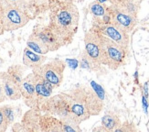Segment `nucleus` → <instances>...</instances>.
<instances>
[{"label":"nucleus","mask_w":149,"mask_h":132,"mask_svg":"<svg viewBox=\"0 0 149 132\" xmlns=\"http://www.w3.org/2000/svg\"><path fill=\"white\" fill-rule=\"evenodd\" d=\"M70 99V112L80 124L89 119L90 117L99 115L104 107V101L97 95L92 87L80 85L68 95Z\"/></svg>","instance_id":"nucleus-1"},{"label":"nucleus","mask_w":149,"mask_h":132,"mask_svg":"<svg viewBox=\"0 0 149 132\" xmlns=\"http://www.w3.org/2000/svg\"><path fill=\"white\" fill-rule=\"evenodd\" d=\"M79 10L74 5H69L57 13L54 20V33L62 43L63 39L72 38L79 24Z\"/></svg>","instance_id":"nucleus-2"},{"label":"nucleus","mask_w":149,"mask_h":132,"mask_svg":"<svg viewBox=\"0 0 149 132\" xmlns=\"http://www.w3.org/2000/svg\"><path fill=\"white\" fill-rule=\"evenodd\" d=\"M103 56V65L111 70H117L126 62L128 50L110 39L104 35H100Z\"/></svg>","instance_id":"nucleus-3"},{"label":"nucleus","mask_w":149,"mask_h":132,"mask_svg":"<svg viewBox=\"0 0 149 132\" xmlns=\"http://www.w3.org/2000/svg\"><path fill=\"white\" fill-rule=\"evenodd\" d=\"M66 67L65 62L61 59H53L33 69V72L49 81L54 87H59L63 81V72Z\"/></svg>","instance_id":"nucleus-4"},{"label":"nucleus","mask_w":149,"mask_h":132,"mask_svg":"<svg viewBox=\"0 0 149 132\" xmlns=\"http://www.w3.org/2000/svg\"><path fill=\"white\" fill-rule=\"evenodd\" d=\"M29 20L27 14L20 8L8 6L2 12V23L6 30L11 31L18 29L27 24Z\"/></svg>","instance_id":"nucleus-5"},{"label":"nucleus","mask_w":149,"mask_h":132,"mask_svg":"<svg viewBox=\"0 0 149 132\" xmlns=\"http://www.w3.org/2000/svg\"><path fill=\"white\" fill-rule=\"evenodd\" d=\"M84 50L94 61L103 65V56L100 35L93 31H88L84 36Z\"/></svg>","instance_id":"nucleus-6"},{"label":"nucleus","mask_w":149,"mask_h":132,"mask_svg":"<svg viewBox=\"0 0 149 132\" xmlns=\"http://www.w3.org/2000/svg\"><path fill=\"white\" fill-rule=\"evenodd\" d=\"M101 33L106 36L110 39L122 46L123 48L129 50V43H130V37L129 33L120 29L113 23H107L101 28Z\"/></svg>","instance_id":"nucleus-7"},{"label":"nucleus","mask_w":149,"mask_h":132,"mask_svg":"<svg viewBox=\"0 0 149 132\" xmlns=\"http://www.w3.org/2000/svg\"><path fill=\"white\" fill-rule=\"evenodd\" d=\"M110 8H111V14H110L111 23L116 25L127 33H130L137 23V18L116 9L112 6Z\"/></svg>","instance_id":"nucleus-8"},{"label":"nucleus","mask_w":149,"mask_h":132,"mask_svg":"<svg viewBox=\"0 0 149 132\" xmlns=\"http://www.w3.org/2000/svg\"><path fill=\"white\" fill-rule=\"evenodd\" d=\"M19 89L21 92V95L25 98L26 104L28 105H29V103H38L33 72L22 79V81L19 84Z\"/></svg>","instance_id":"nucleus-9"},{"label":"nucleus","mask_w":149,"mask_h":132,"mask_svg":"<svg viewBox=\"0 0 149 132\" xmlns=\"http://www.w3.org/2000/svg\"><path fill=\"white\" fill-rule=\"evenodd\" d=\"M34 74V84H35V91L38 102L40 100H46L49 99L52 94L54 86L46 79H44L40 75L35 72Z\"/></svg>","instance_id":"nucleus-10"},{"label":"nucleus","mask_w":149,"mask_h":132,"mask_svg":"<svg viewBox=\"0 0 149 132\" xmlns=\"http://www.w3.org/2000/svg\"><path fill=\"white\" fill-rule=\"evenodd\" d=\"M33 34L46 46L49 51H54L58 50L62 44L61 41L59 39V38L56 36L55 33L51 32L49 29L38 30L37 32L33 33Z\"/></svg>","instance_id":"nucleus-11"},{"label":"nucleus","mask_w":149,"mask_h":132,"mask_svg":"<svg viewBox=\"0 0 149 132\" xmlns=\"http://www.w3.org/2000/svg\"><path fill=\"white\" fill-rule=\"evenodd\" d=\"M3 88L6 99L18 100L22 97L19 85L13 80L8 72H3Z\"/></svg>","instance_id":"nucleus-12"},{"label":"nucleus","mask_w":149,"mask_h":132,"mask_svg":"<svg viewBox=\"0 0 149 132\" xmlns=\"http://www.w3.org/2000/svg\"><path fill=\"white\" fill-rule=\"evenodd\" d=\"M47 57L42 54H38L37 52L31 51L28 47L24 49L23 52V64L28 68L32 70L43 64L47 60Z\"/></svg>","instance_id":"nucleus-13"},{"label":"nucleus","mask_w":149,"mask_h":132,"mask_svg":"<svg viewBox=\"0 0 149 132\" xmlns=\"http://www.w3.org/2000/svg\"><path fill=\"white\" fill-rule=\"evenodd\" d=\"M140 3L141 0H120V1L112 4L111 6L116 9L126 13V14L137 18L138 11L140 9Z\"/></svg>","instance_id":"nucleus-14"},{"label":"nucleus","mask_w":149,"mask_h":132,"mask_svg":"<svg viewBox=\"0 0 149 132\" xmlns=\"http://www.w3.org/2000/svg\"><path fill=\"white\" fill-rule=\"evenodd\" d=\"M78 62H79V66L81 69L92 72H99L102 69V64L94 61L85 51V50L81 52Z\"/></svg>","instance_id":"nucleus-15"},{"label":"nucleus","mask_w":149,"mask_h":132,"mask_svg":"<svg viewBox=\"0 0 149 132\" xmlns=\"http://www.w3.org/2000/svg\"><path fill=\"white\" fill-rule=\"evenodd\" d=\"M121 124L122 122L119 117L113 112H107L102 117V126L104 127L108 131H115L121 126Z\"/></svg>","instance_id":"nucleus-16"},{"label":"nucleus","mask_w":149,"mask_h":132,"mask_svg":"<svg viewBox=\"0 0 149 132\" xmlns=\"http://www.w3.org/2000/svg\"><path fill=\"white\" fill-rule=\"evenodd\" d=\"M61 131L66 132H80V123L78 122L75 118L70 114H67L66 116H63L61 119Z\"/></svg>","instance_id":"nucleus-17"},{"label":"nucleus","mask_w":149,"mask_h":132,"mask_svg":"<svg viewBox=\"0 0 149 132\" xmlns=\"http://www.w3.org/2000/svg\"><path fill=\"white\" fill-rule=\"evenodd\" d=\"M27 47L30 49L31 51L37 52L38 54H42V55L48 53L49 51V49L34 34L30 35V37L27 41Z\"/></svg>","instance_id":"nucleus-18"},{"label":"nucleus","mask_w":149,"mask_h":132,"mask_svg":"<svg viewBox=\"0 0 149 132\" xmlns=\"http://www.w3.org/2000/svg\"><path fill=\"white\" fill-rule=\"evenodd\" d=\"M107 6L103 4H101L97 1H93L89 5V11L94 18H105L110 16L107 11Z\"/></svg>","instance_id":"nucleus-19"},{"label":"nucleus","mask_w":149,"mask_h":132,"mask_svg":"<svg viewBox=\"0 0 149 132\" xmlns=\"http://www.w3.org/2000/svg\"><path fill=\"white\" fill-rule=\"evenodd\" d=\"M2 110H3V113L6 118V121L8 123V126L10 124H12L15 120V110L13 108L11 105H4V107H1Z\"/></svg>","instance_id":"nucleus-20"},{"label":"nucleus","mask_w":149,"mask_h":132,"mask_svg":"<svg viewBox=\"0 0 149 132\" xmlns=\"http://www.w3.org/2000/svg\"><path fill=\"white\" fill-rule=\"evenodd\" d=\"M91 86H92V88L93 89V91L97 94V95H98L102 101H104L105 92H104V90L102 89V87L101 86V85L98 84H96L94 81H91Z\"/></svg>","instance_id":"nucleus-21"},{"label":"nucleus","mask_w":149,"mask_h":132,"mask_svg":"<svg viewBox=\"0 0 149 132\" xmlns=\"http://www.w3.org/2000/svg\"><path fill=\"white\" fill-rule=\"evenodd\" d=\"M116 132L118 131H125V132H128V131H137V128L134 127V125L133 123H129V122H125L124 124H121V126L115 130Z\"/></svg>","instance_id":"nucleus-22"},{"label":"nucleus","mask_w":149,"mask_h":132,"mask_svg":"<svg viewBox=\"0 0 149 132\" xmlns=\"http://www.w3.org/2000/svg\"><path fill=\"white\" fill-rule=\"evenodd\" d=\"M8 127V123L6 121V118L3 113L2 108L0 107V132H4Z\"/></svg>","instance_id":"nucleus-23"},{"label":"nucleus","mask_w":149,"mask_h":132,"mask_svg":"<svg viewBox=\"0 0 149 132\" xmlns=\"http://www.w3.org/2000/svg\"><path fill=\"white\" fill-rule=\"evenodd\" d=\"M6 2L8 6H13V8H17L20 9H23L25 8L23 0H6Z\"/></svg>","instance_id":"nucleus-24"},{"label":"nucleus","mask_w":149,"mask_h":132,"mask_svg":"<svg viewBox=\"0 0 149 132\" xmlns=\"http://www.w3.org/2000/svg\"><path fill=\"white\" fill-rule=\"evenodd\" d=\"M6 99L4 88H3V72H0V103L4 102Z\"/></svg>","instance_id":"nucleus-25"},{"label":"nucleus","mask_w":149,"mask_h":132,"mask_svg":"<svg viewBox=\"0 0 149 132\" xmlns=\"http://www.w3.org/2000/svg\"><path fill=\"white\" fill-rule=\"evenodd\" d=\"M65 63L68 64L72 69L77 68L78 65H79V62H78V60H76V59H66Z\"/></svg>","instance_id":"nucleus-26"},{"label":"nucleus","mask_w":149,"mask_h":132,"mask_svg":"<svg viewBox=\"0 0 149 132\" xmlns=\"http://www.w3.org/2000/svg\"><path fill=\"white\" fill-rule=\"evenodd\" d=\"M23 2L25 5V8H27V6H29L31 5H33L35 2H37V0H23Z\"/></svg>","instance_id":"nucleus-27"},{"label":"nucleus","mask_w":149,"mask_h":132,"mask_svg":"<svg viewBox=\"0 0 149 132\" xmlns=\"http://www.w3.org/2000/svg\"><path fill=\"white\" fill-rule=\"evenodd\" d=\"M95 1L99 2L101 4H103V5H106L108 3H111V5H112V0H95Z\"/></svg>","instance_id":"nucleus-28"},{"label":"nucleus","mask_w":149,"mask_h":132,"mask_svg":"<svg viewBox=\"0 0 149 132\" xmlns=\"http://www.w3.org/2000/svg\"><path fill=\"white\" fill-rule=\"evenodd\" d=\"M93 131H108L104 127H103V126H101V127H98V128H94Z\"/></svg>","instance_id":"nucleus-29"},{"label":"nucleus","mask_w":149,"mask_h":132,"mask_svg":"<svg viewBox=\"0 0 149 132\" xmlns=\"http://www.w3.org/2000/svg\"><path fill=\"white\" fill-rule=\"evenodd\" d=\"M0 6H2L3 8H6V6H8V4H6V0H0Z\"/></svg>","instance_id":"nucleus-30"},{"label":"nucleus","mask_w":149,"mask_h":132,"mask_svg":"<svg viewBox=\"0 0 149 132\" xmlns=\"http://www.w3.org/2000/svg\"><path fill=\"white\" fill-rule=\"evenodd\" d=\"M117 1H120V0H112V4L115 3V2H117Z\"/></svg>","instance_id":"nucleus-31"}]
</instances>
